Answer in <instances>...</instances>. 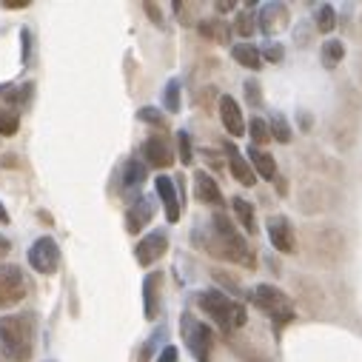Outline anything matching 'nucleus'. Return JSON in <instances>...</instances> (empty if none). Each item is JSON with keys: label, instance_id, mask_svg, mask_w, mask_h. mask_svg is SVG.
<instances>
[{"label": "nucleus", "instance_id": "1", "mask_svg": "<svg viewBox=\"0 0 362 362\" xmlns=\"http://www.w3.org/2000/svg\"><path fill=\"white\" fill-rule=\"evenodd\" d=\"M35 351V325L26 314L0 317V356L12 362H29Z\"/></svg>", "mask_w": 362, "mask_h": 362}, {"label": "nucleus", "instance_id": "2", "mask_svg": "<svg viewBox=\"0 0 362 362\" xmlns=\"http://www.w3.org/2000/svg\"><path fill=\"white\" fill-rule=\"evenodd\" d=\"M205 248L214 254V257H223V260H234V263H248V248H246V240L237 234V229L231 226V220L226 214H217L214 223H211V243H205ZM251 265V263H248Z\"/></svg>", "mask_w": 362, "mask_h": 362}, {"label": "nucleus", "instance_id": "3", "mask_svg": "<svg viewBox=\"0 0 362 362\" xmlns=\"http://www.w3.org/2000/svg\"><path fill=\"white\" fill-rule=\"evenodd\" d=\"M197 303L200 308L220 325L223 331H234V328H243L246 325V308L240 303H234L231 297H226L223 291L217 288H208V291H200L197 294Z\"/></svg>", "mask_w": 362, "mask_h": 362}, {"label": "nucleus", "instance_id": "4", "mask_svg": "<svg viewBox=\"0 0 362 362\" xmlns=\"http://www.w3.org/2000/svg\"><path fill=\"white\" fill-rule=\"evenodd\" d=\"M180 334H183V342L188 345V351L194 354L197 362H211V345H214V337H211V328L205 322H200L191 311H186L180 317Z\"/></svg>", "mask_w": 362, "mask_h": 362}, {"label": "nucleus", "instance_id": "5", "mask_svg": "<svg viewBox=\"0 0 362 362\" xmlns=\"http://www.w3.org/2000/svg\"><path fill=\"white\" fill-rule=\"evenodd\" d=\"M251 303L257 308H263L277 325H282V322H288L294 317V303L288 300L279 288H274V285H257L251 291Z\"/></svg>", "mask_w": 362, "mask_h": 362}, {"label": "nucleus", "instance_id": "6", "mask_svg": "<svg viewBox=\"0 0 362 362\" xmlns=\"http://www.w3.org/2000/svg\"><path fill=\"white\" fill-rule=\"evenodd\" d=\"M29 294V282L20 265L4 263L0 265V308H12Z\"/></svg>", "mask_w": 362, "mask_h": 362}, {"label": "nucleus", "instance_id": "7", "mask_svg": "<svg viewBox=\"0 0 362 362\" xmlns=\"http://www.w3.org/2000/svg\"><path fill=\"white\" fill-rule=\"evenodd\" d=\"M26 260L29 265L37 271V274H54L57 265H60V248L52 237H37L29 251H26Z\"/></svg>", "mask_w": 362, "mask_h": 362}, {"label": "nucleus", "instance_id": "8", "mask_svg": "<svg viewBox=\"0 0 362 362\" xmlns=\"http://www.w3.org/2000/svg\"><path fill=\"white\" fill-rule=\"evenodd\" d=\"M166 248H169V234H166V229H155L152 234H146V237L137 243L134 257H137L140 265H152V263H157V260L166 254Z\"/></svg>", "mask_w": 362, "mask_h": 362}, {"label": "nucleus", "instance_id": "9", "mask_svg": "<svg viewBox=\"0 0 362 362\" xmlns=\"http://www.w3.org/2000/svg\"><path fill=\"white\" fill-rule=\"evenodd\" d=\"M152 217H155V197H149V194L134 197L128 211H126V229H128V234H140L143 229L152 223Z\"/></svg>", "mask_w": 362, "mask_h": 362}, {"label": "nucleus", "instance_id": "10", "mask_svg": "<svg viewBox=\"0 0 362 362\" xmlns=\"http://www.w3.org/2000/svg\"><path fill=\"white\" fill-rule=\"evenodd\" d=\"M143 160H146V166L152 169H171L174 166V152L169 146V140L155 134L149 137L146 143H143Z\"/></svg>", "mask_w": 362, "mask_h": 362}, {"label": "nucleus", "instance_id": "11", "mask_svg": "<svg viewBox=\"0 0 362 362\" xmlns=\"http://www.w3.org/2000/svg\"><path fill=\"white\" fill-rule=\"evenodd\" d=\"M268 240H271V246L277 248V251H282V254H291L294 248H297V240H294V229H291V223L285 220L282 214H274V217H268Z\"/></svg>", "mask_w": 362, "mask_h": 362}, {"label": "nucleus", "instance_id": "12", "mask_svg": "<svg viewBox=\"0 0 362 362\" xmlns=\"http://www.w3.org/2000/svg\"><path fill=\"white\" fill-rule=\"evenodd\" d=\"M155 191H157V197H160V203H163V208H166V220L174 226V223L180 220V194H177L174 180H171L169 174H157Z\"/></svg>", "mask_w": 362, "mask_h": 362}, {"label": "nucleus", "instance_id": "13", "mask_svg": "<svg viewBox=\"0 0 362 362\" xmlns=\"http://www.w3.org/2000/svg\"><path fill=\"white\" fill-rule=\"evenodd\" d=\"M220 120H223V126H226V131H229L231 137H243L246 128H248L246 120H243L240 103H237L234 97H229V95L220 97Z\"/></svg>", "mask_w": 362, "mask_h": 362}, {"label": "nucleus", "instance_id": "14", "mask_svg": "<svg viewBox=\"0 0 362 362\" xmlns=\"http://www.w3.org/2000/svg\"><path fill=\"white\" fill-rule=\"evenodd\" d=\"M257 23H260L263 35H277L288 26V9L282 4H268V6H263V12H257Z\"/></svg>", "mask_w": 362, "mask_h": 362}, {"label": "nucleus", "instance_id": "15", "mask_svg": "<svg viewBox=\"0 0 362 362\" xmlns=\"http://www.w3.org/2000/svg\"><path fill=\"white\" fill-rule=\"evenodd\" d=\"M160 282H163L160 271H152L146 279H143V308H146V320H157V311H160Z\"/></svg>", "mask_w": 362, "mask_h": 362}, {"label": "nucleus", "instance_id": "16", "mask_svg": "<svg viewBox=\"0 0 362 362\" xmlns=\"http://www.w3.org/2000/svg\"><path fill=\"white\" fill-rule=\"evenodd\" d=\"M223 152H226V157H229V169H231L234 180H237V183H243V186H254V183H257V174H254L251 163H248V160H246V157L237 152V146H231V143H226Z\"/></svg>", "mask_w": 362, "mask_h": 362}, {"label": "nucleus", "instance_id": "17", "mask_svg": "<svg viewBox=\"0 0 362 362\" xmlns=\"http://www.w3.org/2000/svg\"><path fill=\"white\" fill-rule=\"evenodd\" d=\"M143 183H146V163L143 160H128L126 166H123V177H120V186H123V191L128 194V197H140L137 191L143 188Z\"/></svg>", "mask_w": 362, "mask_h": 362}, {"label": "nucleus", "instance_id": "18", "mask_svg": "<svg viewBox=\"0 0 362 362\" xmlns=\"http://www.w3.org/2000/svg\"><path fill=\"white\" fill-rule=\"evenodd\" d=\"M194 194H197L203 203H208V205H220V203H223L220 186H217V180H214L211 174H205V171H197V174H194Z\"/></svg>", "mask_w": 362, "mask_h": 362}, {"label": "nucleus", "instance_id": "19", "mask_svg": "<svg viewBox=\"0 0 362 362\" xmlns=\"http://www.w3.org/2000/svg\"><path fill=\"white\" fill-rule=\"evenodd\" d=\"M248 157H251V169H254V174H260L263 180H274V177H277V160H274L268 152L251 146V149H248Z\"/></svg>", "mask_w": 362, "mask_h": 362}, {"label": "nucleus", "instance_id": "20", "mask_svg": "<svg viewBox=\"0 0 362 362\" xmlns=\"http://www.w3.org/2000/svg\"><path fill=\"white\" fill-rule=\"evenodd\" d=\"M231 57H234L240 66L251 68V71H257V68L263 66V52H260L257 46H251V43H237V46L231 49Z\"/></svg>", "mask_w": 362, "mask_h": 362}, {"label": "nucleus", "instance_id": "21", "mask_svg": "<svg viewBox=\"0 0 362 362\" xmlns=\"http://www.w3.org/2000/svg\"><path fill=\"white\" fill-rule=\"evenodd\" d=\"M231 208H234V217L243 223V229H246L248 234H254V231H257V223H254V205H251L248 200H243V197H234V200H231Z\"/></svg>", "mask_w": 362, "mask_h": 362}, {"label": "nucleus", "instance_id": "22", "mask_svg": "<svg viewBox=\"0 0 362 362\" xmlns=\"http://www.w3.org/2000/svg\"><path fill=\"white\" fill-rule=\"evenodd\" d=\"M200 35L208 37V40H217V43H226L229 40V26L223 20H200Z\"/></svg>", "mask_w": 362, "mask_h": 362}, {"label": "nucleus", "instance_id": "23", "mask_svg": "<svg viewBox=\"0 0 362 362\" xmlns=\"http://www.w3.org/2000/svg\"><path fill=\"white\" fill-rule=\"evenodd\" d=\"M248 134H251V140H254V146H265V143L271 140V128H268V123L260 120V117H254V120L248 123Z\"/></svg>", "mask_w": 362, "mask_h": 362}, {"label": "nucleus", "instance_id": "24", "mask_svg": "<svg viewBox=\"0 0 362 362\" xmlns=\"http://www.w3.org/2000/svg\"><path fill=\"white\" fill-rule=\"evenodd\" d=\"M342 57H345V46H342L339 40H325V46H322V63L331 68V66H337Z\"/></svg>", "mask_w": 362, "mask_h": 362}, {"label": "nucleus", "instance_id": "25", "mask_svg": "<svg viewBox=\"0 0 362 362\" xmlns=\"http://www.w3.org/2000/svg\"><path fill=\"white\" fill-rule=\"evenodd\" d=\"M268 128H271V137H274V140L291 143V128H288V120H285L282 114H274L271 123H268Z\"/></svg>", "mask_w": 362, "mask_h": 362}, {"label": "nucleus", "instance_id": "26", "mask_svg": "<svg viewBox=\"0 0 362 362\" xmlns=\"http://www.w3.org/2000/svg\"><path fill=\"white\" fill-rule=\"evenodd\" d=\"M334 26H337V12H334V6H320L317 9V29L322 32V35H328V32H334Z\"/></svg>", "mask_w": 362, "mask_h": 362}, {"label": "nucleus", "instance_id": "27", "mask_svg": "<svg viewBox=\"0 0 362 362\" xmlns=\"http://www.w3.org/2000/svg\"><path fill=\"white\" fill-rule=\"evenodd\" d=\"M163 103H166V109H169L171 114L180 111V83H177V80H169V83H166V89H163Z\"/></svg>", "mask_w": 362, "mask_h": 362}, {"label": "nucleus", "instance_id": "28", "mask_svg": "<svg viewBox=\"0 0 362 362\" xmlns=\"http://www.w3.org/2000/svg\"><path fill=\"white\" fill-rule=\"evenodd\" d=\"M254 29H257V12H240V18H237V35L251 37Z\"/></svg>", "mask_w": 362, "mask_h": 362}, {"label": "nucleus", "instance_id": "29", "mask_svg": "<svg viewBox=\"0 0 362 362\" xmlns=\"http://www.w3.org/2000/svg\"><path fill=\"white\" fill-rule=\"evenodd\" d=\"M137 120L149 123V126H166V114H163V111H157L155 106H146V109H140V111H137Z\"/></svg>", "mask_w": 362, "mask_h": 362}, {"label": "nucleus", "instance_id": "30", "mask_svg": "<svg viewBox=\"0 0 362 362\" xmlns=\"http://www.w3.org/2000/svg\"><path fill=\"white\" fill-rule=\"evenodd\" d=\"M177 149H180V163L188 166L194 152H191V140H188V131H177Z\"/></svg>", "mask_w": 362, "mask_h": 362}, {"label": "nucleus", "instance_id": "31", "mask_svg": "<svg viewBox=\"0 0 362 362\" xmlns=\"http://www.w3.org/2000/svg\"><path fill=\"white\" fill-rule=\"evenodd\" d=\"M246 97L251 106H263V92H260L257 80H246Z\"/></svg>", "mask_w": 362, "mask_h": 362}, {"label": "nucleus", "instance_id": "32", "mask_svg": "<svg viewBox=\"0 0 362 362\" xmlns=\"http://www.w3.org/2000/svg\"><path fill=\"white\" fill-rule=\"evenodd\" d=\"M263 54H265V57H268L271 63H279L285 52H282V46H279V43H268V46L263 49Z\"/></svg>", "mask_w": 362, "mask_h": 362}, {"label": "nucleus", "instance_id": "33", "mask_svg": "<svg viewBox=\"0 0 362 362\" xmlns=\"http://www.w3.org/2000/svg\"><path fill=\"white\" fill-rule=\"evenodd\" d=\"M157 362H177V348H174V345H166V348L160 351Z\"/></svg>", "mask_w": 362, "mask_h": 362}, {"label": "nucleus", "instance_id": "34", "mask_svg": "<svg viewBox=\"0 0 362 362\" xmlns=\"http://www.w3.org/2000/svg\"><path fill=\"white\" fill-rule=\"evenodd\" d=\"M4 6H6V9H26L29 0H4Z\"/></svg>", "mask_w": 362, "mask_h": 362}, {"label": "nucleus", "instance_id": "35", "mask_svg": "<svg viewBox=\"0 0 362 362\" xmlns=\"http://www.w3.org/2000/svg\"><path fill=\"white\" fill-rule=\"evenodd\" d=\"M143 9H146V12H149V18H152L155 23H160V12H157V6H155V4H146V6H143Z\"/></svg>", "mask_w": 362, "mask_h": 362}, {"label": "nucleus", "instance_id": "36", "mask_svg": "<svg viewBox=\"0 0 362 362\" xmlns=\"http://www.w3.org/2000/svg\"><path fill=\"white\" fill-rule=\"evenodd\" d=\"M9 251H12V243H9L6 237H0V260H4Z\"/></svg>", "mask_w": 362, "mask_h": 362}, {"label": "nucleus", "instance_id": "37", "mask_svg": "<svg viewBox=\"0 0 362 362\" xmlns=\"http://www.w3.org/2000/svg\"><path fill=\"white\" fill-rule=\"evenodd\" d=\"M20 35H23V60H29V29H23Z\"/></svg>", "mask_w": 362, "mask_h": 362}, {"label": "nucleus", "instance_id": "38", "mask_svg": "<svg viewBox=\"0 0 362 362\" xmlns=\"http://www.w3.org/2000/svg\"><path fill=\"white\" fill-rule=\"evenodd\" d=\"M0 223H9V211L4 208V203H0Z\"/></svg>", "mask_w": 362, "mask_h": 362}, {"label": "nucleus", "instance_id": "39", "mask_svg": "<svg viewBox=\"0 0 362 362\" xmlns=\"http://www.w3.org/2000/svg\"><path fill=\"white\" fill-rule=\"evenodd\" d=\"M0 362H4V359H0Z\"/></svg>", "mask_w": 362, "mask_h": 362}]
</instances>
